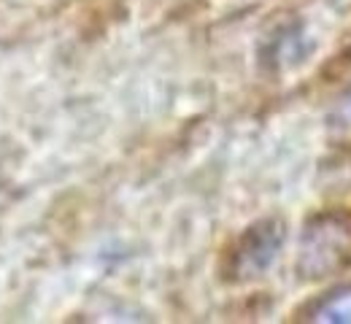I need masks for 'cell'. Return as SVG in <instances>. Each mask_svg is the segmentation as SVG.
I'll use <instances>...</instances> for the list:
<instances>
[{
    "label": "cell",
    "instance_id": "obj_2",
    "mask_svg": "<svg viewBox=\"0 0 351 324\" xmlns=\"http://www.w3.org/2000/svg\"><path fill=\"white\" fill-rule=\"evenodd\" d=\"M284 238H287V230H284V222L278 219H265L260 225L249 227L232 251V262H230L232 278L260 276L276 260L278 249L284 246Z\"/></svg>",
    "mask_w": 351,
    "mask_h": 324
},
{
    "label": "cell",
    "instance_id": "obj_1",
    "mask_svg": "<svg viewBox=\"0 0 351 324\" xmlns=\"http://www.w3.org/2000/svg\"><path fill=\"white\" fill-rule=\"evenodd\" d=\"M351 268V205L311 216L300 235L298 273L306 281L338 276Z\"/></svg>",
    "mask_w": 351,
    "mask_h": 324
},
{
    "label": "cell",
    "instance_id": "obj_3",
    "mask_svg": "<svg viewBox=\"0 0 351 324\" xmlns=\"http://www.w3.org/2000/svg\"><path fill=\"white\" fill-rule=\"evenodd\" d=\"M308 319L311 322H332V324L351 322V286L338 289V292L327 295L322 303H316Z\"/></svg>",
    "mask_w": 351,
    "mask_h": 324
}]
</instances>
